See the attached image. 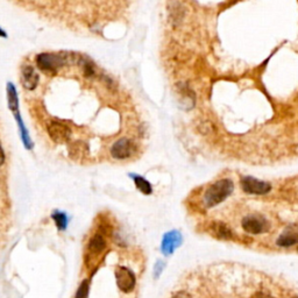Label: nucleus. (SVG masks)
<instances>
[{"label": "nucleus", "instance_id": "nucleus-17", "mask_svg": "<svg viewBox=\"0 0 298 298\" xmlns=\"http://www.w3.org/2000/svg\"><path fill=\"white\" fill-rule=\"evenodd\" d=\"M89 288H90V283L88 280H84L82 282V284L78 288V290L76 292V296L74 298H88L89 296Z\"/></svg>", "mask_w": 298, "mask_h": 298}, {"label": "nucleus", "instance_id": "nucleus-9", "mask_svg": "<svg viewBox=\"0 0 298 298\" xmlns=\"http://www.w3.org/2000/svg\"><path fill=\"white\" fill-rule=\"evenodd\" d=\"M40 76L34 67L32 65H24L21 71V85L28 91L36 89L39 85Z\"/></svg>", "mask_w": 298, "mask_h": 298}, {"label": "nucleus", "instance_id": "nucleus-20", "mask_svg": "<svg viewBox=\"0 0 298 298\" xmlns=\"http://www.w3.org/2000/svg\"><path fill=\"white\" fill-rule=\"evenodd\" d=\"M6 161V156H5V152H4V149L2 147V144H0V167L4 165Z\"/></svg>", "mask_w": 298, "mask_h": 298}, {"label": "nucleus", "instance_id": "nucleus-5", "mask_svg": "<svg viewBox=\"0 0 298 298\" xmlns=\"http://www.w3.org/2000/svg\"><path fill=\"white\" fill-rule=\"evenodd\" d=\"M115 281H117L118 288L122 292L130 293L134 290L136 279L135 274L131 270V269L122 266H118L115 268Z\"/></svg>", "mask_w": 298, "mask_h": 298}, {"label": "nucleus", "instance_id": "nucleus-1", "mask_svg": "<svg viewBox=\"0 0 298 298\" xmlns=\"http://www.w3.org/2000/svg\"><path fill=\"white\" fill-rule=\"evenodd\" d=\"M6 92H7V104L8 109L11 110L12 114H13L14 119L16 120V123H18L19 131H20V136H21V141L23 143V146L26 149L33 148V142L30 138V134H28V131L26 126H24V122L21 118V114H20L19 110V98H18V91L15 89V85L13 83H7L6 86Z\"/></svg>", "mask_w": 298, "mask_h": 298}, {"label": "nucleus", "instance_id": "nucleus-7", "mask_svg": "<svg viewBox=\"0 0 298 298\" xmlns=\"http://www.w3.org/2000/svg\"><path fill=\"white\" fill-rule=\"evenodd\" d=\"M241 188L246 193L266 194L271 190V185L268 182H263L256 180L254 177L246 176L241 180Z\"/></svg>", "mask_w": 298, "mask_h": 298}, {"label": "nucleus", "instance_id": "nucleus-6", "mask_svg": "<svg viewBox=\"0 0 298 298\" xmlns=\"http://www.w3.org/2000/svg\"><path fill=\"white\" fill-rule=\"evenodd\" d=\"M47 132L53 141L59 144L68 142L70 140V136H71V130L67 125H64V123L60 121H56V120H53V121L48 123Z\"/></svg>", "mask_w": 298, "mask_h": 298}, {"label": "nucleus", "instance_id": "nucleus-23", "mask_svg": "<svg viewBox=\"0 0 298 298\" xmlns=\"http://www.w3.org/2000/svg\"><path fill=\"white\" fill-rule=\"evenodd\" d=\"M0 37H3V39H6L7 37V34H6V32L3 30V28H0Z\"/></svg>", "mask_w": 298, "mask_h": 298}, {"label": "nucleus", "instance_id": "nucleus-10", "mask_svg": "<svg viewBox=\"0 0 298 298\" xmlns=\"http://www.w3.org/2000/svg\"><path fill=\"white\" fill-rule=\"evenodd\" d=\"M181 242H182V237L179 232L177 231L168 232V233L164 235V238L162 240V246H161L163 254L165 255L172 254L173 251L181 245Z\"/></svg>", "mask_w": 298, "mask_h": 298}, {"label": "nucleus", "instance_id": "nucleus-12", "mask_svg": "<svg viewBox=\"0 0 298 298\" xmlns=\"http://www.w3.org/2000/svg\"><path fill=\"white\" fill-rule=\"evenodd\" d=\"M277 245L281 247H290L298 243V227L292 226L284 231L277 239Z\"/></svg>", "mask_w": 298, "mask_h": 298}, {"label": "nucleus", "instance_id": "nucleus-3", "mask_svg": "<svg viewBox=\"0 0 298 298\" xmlns=\"http://www.w3.org/2000/svg\"><path fill=\"white\" fill-rule=\"evenodd\" d=\"M70 54L68 53H41L36 56V65L43 72L54 74L59 71V69L68 63Z\"/></svg>", "mask_w": 298, "mask_h": 298}, {"label": "nucleus", "instance_id": "nucleus-22", "mask_svg": "<svg viewBox=\"0 0 298 298\" xmlns=\"http://www.w3.org/2000/svg\"><path fill=\"white\" fill-rule=\"evenodd\" d=\"M253 298H272L271 296H269L268 293H266V292H261V291H259V292H256L255 295L253 296Z\"/></svg>", "mask_w": 298, "mask_h": 298}, {"label": "nucleus", "instance_id": "nucleus-14", "mask_svg": "<svg viewBox=\"0 0 298 298\" xmlns=\"http://www.w3.org/2000/svg\"><path fill=\"white\" fill-rule=\"evenodd\" d=\"M212 232L214 235H217V237L220 239H233L234 237L233 232L222 222H213Z\"/></svg>", "mask_w": 298, "mask_h": 298}, {"label": "nucleus", "instance_id": "nucleus-21", "mask_svg": "<svg viewBox=\"0 0 298 298\" xmlns=\"http://www.w3.org/2000/svg\"><path fill=\"white\" fill-rule=\"evenodd\" d=\"M172 298H191V296H190L186 291H180L177 292L176 295H173Z\"/></svg>", "mask_w": 298, "mask_h": 298}, {"label": "nucleus", "instance_id": "nucleus-11", "mask_svg": "<svg viewBox=\"0 0 298 298\" xmlns=\"http://www.w3.org/2000/svg\"><path fill=\"white\" fill-rule=\"evenodd\" d=\"M106 248V240L102 234H94L92 238L90 239L88 245L89 259H97V256L101 255Z\"/></svg>", "mask_w": 298, "mask_h": 298}, {"label": "nucleus", "instance_id": "nucleus-4", "mask_svg": "<svg viewBox=\"0 0 298 298\" xmlns=\"http://www.w3.org/2000/svg\"><path fill=\"white\" fill-rule=\"evenodd\" d=\"M110 152L115 160H127L135 154L136 146L131 139L122 138L112 144Z\"/></svg>", "mask_w": 298, "mask_h": 298}, {"label": "nucleus", "instance_id": "nucleus-18", "mask_svg": "<svg viewBox=\"0 0 298 298\" xmlns=\"http://www.w3.org/2000/svg\"><path fill=\"white\" fill-rule=\"evenodd\" d=\"M86 151H88V146H86V143L84 142H81V141H77L72 143L71 148H70V154L71 155H80L78 153H81V154H85Z\"/></svg>", "mask_w": 298, "mask_h": 298}, {"label": "nucleus", "instance_id": "nucleus-2", "mask_svg": "<svg viewBox=\"0 0 298 298\" xmlns=\"http://www.w3.org/2000/svg\"><path fill=\"white\" fill-rule=\"evenodd\" d=\"M234 190L233 182L229 179H224L216 182L206 190L204 194V203L208 208H213L220 204L226 198L231 196Z\"/></svg>", "mask_w": 298, "mask_h": 298}, {"label": "nucleus", "instance_id": "nucleus-13", "mask_svg": "<svg viewBox=\"0 0 298 298\" xmlns=\"http://www.w3.org/2000/svg\"><path fill=\"white\" fill-rule=\"evenodd\" d=\"M131 179L133 180L134 184L140 192H142L143 194H152L153 193V188L149 182L144 179V177L138 175V173H131Z\"/></svg>", "mask_w": 298, "mask_h": 298}, {"label": "nucleus", "instance_id": "nucleus-16", "mask_svg": "<svg viewBox=\"0 0 298 298\" xmlns=\"http://www.w3.org/2000/svg\"><path fill=\"white\" fill-rule=\"evenodd\" d=\"M53 219L54 221H55L57 229L60 231H63L67 229L68 226V217L67 214L64 212H60V211H55V212L53 213Z\"/></svg>", "mask_w": 298, "mask_h": 298}, {"label": "nucleus", "instance_id": "nucleus-24", "mask_svg": "<svg viewBox=\"0 0 298 298\" xmlns=\"http://www.w3.org/2000/svg\"><path fill=\"white\" fill-rule=\"evenodd\" d=\"M293 298H298V297H293Z\"/></svg>", "mask_w": 298, "mask_h": 298}, {"label": "nucleus", "instance_id": "nucleus-15", "mask_svg": "<svg viewBox=\"0 0 298 298\" xmlns=\"http://www.w3.org/2000/svg\"><path fill=\"white\" fill-rule=\"evenodd\" d=\"M78 64L81 65L82 71L86 78H91L96 74V65H94V63L91 60L86 59V57H82V59L80 57Z\"/></svg>", "mask_w": 298, "mask_h": 298}, {"label": "nucleus", "instance_id": "nucleus-8", "mask_svg": "<svg viewBox=\"0 0 298 298\" xmlns=\"http://www.w3.org/2000/svg\"><path fill=\"white\" fill-rule=\"evenodd\" d=\"M242 229L247 233L260 234L268 230V221L262 216H255L251 214L242 219Z\"/></svg>", "mask_w": 298, "mask_h": 298}, {"label": "nucleus", "instance_id": "nucleus-19", "mask_svg": "<svg viewBox=\"0 0 298 298\" xmlns=\"http://www.w3.org/2000/svg\"><path fill=\"white\" fill-rule=\"evenodd\" d=\"M163 267H164V264L162 262H157L156 263V266H155V272H154L155 277H159L160 276V274H161V271H162Z\"/></svg>", "mask_w": 298, "mask_h": 298}]
</instances>
